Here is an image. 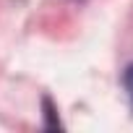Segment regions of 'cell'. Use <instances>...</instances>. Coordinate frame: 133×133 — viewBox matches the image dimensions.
<instances>
[{
	"instance_id": "cell-1",
	"label": "cell",
	"mask_w": 133,
	"mask_h": 133,
	"mask_svg": "<svg viewBox=\"0 0 133 133\" xmlns=\"http://www.w3.org/2000/svg\"><path fill=\"white\" fill-rule=\"evenodd\" d=\"M42 104H44V128H50V130L60 128V120H57V112H55L52 99H50V97H44V99H42Z\"/></svg>"
},
{
	"instance_id": "cell-2",
	"label": "cell",
	"mask_w": 133,
	"mask_h": 133,
	"mask_svg": "<svg viewBox=\"0 0 133 133\" xmlns=\"http://www.w3.org/2000/svg\"><path fill=\"white\" fill-rule=\"evenodd\" d=\"M125 84H128L130 97H133V65H128V71H125Z\"/></svg>"
}]
</instances>
